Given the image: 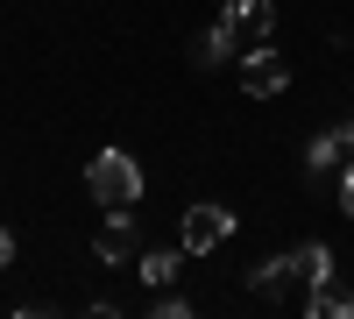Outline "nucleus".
I'll return each instance as SVG.
<instances>
[{"label":"nucleus","instance_id":"obj_11","mask_svg":"<svg viewBox=\"0 0 354 319\" xmlns=\"http://www.w3.org/2000/svg\"><path fill=\"white\" fill-rule=\"evenodd\" d=\"M234 43H241V36H234V28H227V15H220L213 28H205V43H198V64H220V57H227Z\"/></svg>","mask_w":354,"mask_h":319},{"label":"nucleus","instance_id":"obj_12","mask_svg":"<svg viewBox=\"0 0 354 319\" xmlns=\"http://www.w3.org/2000/svg\"><path fill=\"white\" fill-rule=\"evenodd\" d=\"M340 213L354 220V170H347V178H340Z\"/></svg>","mask_w":354,"mask_h":319},{"label":"nucleus","instance_id":"obj_13","mask_svg":"<svg viewBox=\"0 0 354 319\" xmlns=\"http://www.w3.org/2000/svg\"><path fill=\"white\" fill-rule=\"evenodd\" d=\"M15 263V235H8V227H0V270H8Z\"/></svg>","mask_w":354,"mask_h":319},{"label":"nucleus","instance_id":"obj_2","mask_svg":"<svg viewBox=\"0 0 354 319\" xmlns=\"http://www.w3.org/2000/svg\"><path fill=\"white\" fill-rule=\"evenodd\" d=\"M283 85H290V64H283V57H277L270 43H255V50L241 57V93H255V100H277Z\"/></svg>","mask_w":354,"mask_h":319},{"label":"nucleus","instance_id":"obj_8","mask_svg":"<svg viewBox=\"0 0 354 319\" xmlns=\"http://www.w3.org/2000/svg\"><path fill=\"white\" fill-rule=\"evenodd\" d=\"M312 170H326V163H340V156H354V121H340V128H326V135H319L312 142Z\"/></svg>","mask_w":354,"mask_h":319},{"label":"nucleus","instance_id":"obj_1","mask_svg":"<svg viewBox=\"0 0 354 319\" xmlns=\"http://www.w3.org/2000/svg\"><path fill=\"white\" fill-rule=\"evenodd\" d=\"M85 192L100 199V206H142V163L128 149H100L93 163H85Z\"/></svg>","mask_w":354,"mask_h":319},{"label":"nucleus","instance_id":"obj_6","mask_svg":"<svg viewBox=\"0 0 354 319\" xmlns=\"http://www.w3.org/2000/svg\"><path fill=\"white\" fill-rule=\"evenodd\" d=\"M135 255V227H128V206H113L106 235H100V263H128Z\"/></svg>","mask_w":354,"mask_h":319},{"label":"nucleus","instance_id":"obj_9","mask_svg":"<svg viewBox=\"0 0 354 319\" xmlns=\"http://www.w3.org/2000/svg\"><path fill=\"white\" fill-rule=\"evenodd\" d=\"M290 277H298V263H290V255H270V263H255V270H248V284H255L262 298H283V284H290Z\"/></svg>","mask_w":354,"mask_h":319},{"label":"nucleus","instance_id":"obj_7","mask_svg":"<svg viewBox=\"0 0 354 319\" xmlns=\"http://www.w3.org/2000/svg\"><path fill=\"white\" fill-rule=\"evenodd\" d=\"M290 263H298V284L312 291V284L333 277V248H326V241H305V248H290Z\"/></svg>","mask_w":354,"mask_h":319},{"label":"nucleus","instance_id":"obj_3","mask_svg":"<svg viewBox=\"0 0 354 319\" xmlns=\"http://www.w3.org/2000/svg\"><path fill=\"white\" fill-rule=\"evenodd\" d=\"M227 235H234V213H227V206H192L177 241H185V255H205V248H220Z\"/></svg>","mask_w":354,"mask_h":319},{"label":"nucleus","instance_id":"obj_10","mask_svg":"<svg viewBox=\"0 0 354 319\" xmlns=\"http://www.w3.org/2000/svg\"><path fill=\"white\" fill-rule=\"evenodd\" d=\"M170 277H177V248H149L142 255V284H149V291H170Z\"/></svg>","mask_w":354,"mask_h":319},{"label":"nucleus","instance_id":"obj_5","mask_svg":"<svg viewBox=\"0 0 354 319\" xmlns=\"http://www.w3.org/2000/svg\"><path fill=\"white\" fill-rule=\"evenodd\" d=\"M305 312H312V319H354V291H347L340 277H326V284H312V291H305Z\"/></svg>","mask_w":354,"mask_h":319},{"label":"nucleus","instance_id":"obj_4","mask_svg":"<svg viewBox=\"0 0 354 319\" xmlns=\"http://www.w3.org/2000/svg\"><path fill=\"white\" fill-rule=\"evenodd\" d=\"M227 28H234V36H241V43H270V28H277V8H270V0H227Z\"/></svg>","mask_w":354,"mask_h":319}]
</instances>
